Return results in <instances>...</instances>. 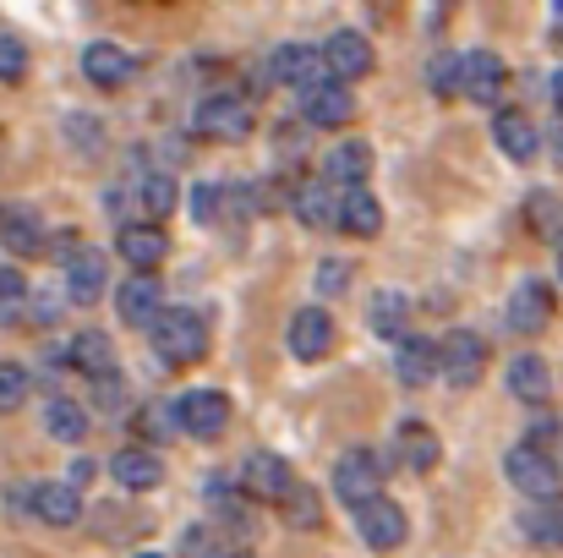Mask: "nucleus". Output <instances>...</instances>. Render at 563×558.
Returning <instances> with one entry per match:
<instances>
[{
	"label": "nucleus",
	"instance_id": "obj_16",
	"mask_svg": "<svg viewBox=\"0 0 563 558\" xmlns=\"http://www.w3.org/2000/svg\"><path fill=\"white\" fill-rule=\"evenodd\" d=\"M493 143H498L504 160H515V165H531V160L542 154V132H537V121L520 116V110H498V116H493Z\"/></svg>",
	"mask_w": 563,
	"mask_h": 558
},
{
	"label": "nucleus",
	"instance_id": "obj_30",
	"mask_svg": "<svg viewBox=\"0 0 563 558\" xmlns=\"http://www.w3.org/2000/svg\"><path fill=\"white\" fill-rule=\"evenodd\" d=\"M88 411L77 405V400H66V394H55L49 405H44V433L55 438V444H82L88 438Z\"/></svg>",
	"mask_w": 563,
	"mask_h": 558
},
{
	"label": "nucleus",
	"instance_id": "obj_36",
	"mask_svg": "<svg viewBox=\"0 0 563 558\" xmlns=\"http://www.w3.org/2000/svg\"><path fill=\"white\" fill-rule=\"evenodd\" d=\"M27 389H33L27 368H16V362H0V411H5V416L27 405Z\"/></svg>",
	"mask_w": 563,
	"mask_h": 558
},
{
	"label": "nucleus",
	"instance_id": "obj_48",
	"mask_svg": "<svg viewBox=\"0 0 563 558\" xmlns=\"http://www.w3.org/2000/svg\"><path fill=\"white\" fill-rule=\"evenodd\" d=\"M553 241H559V247H553V252H559V274H563V230H559V236H553Z\"/></svg>",
	"mask_w": 563,
	"mask_h": 558
},
{
	"label": "nucleus",
	"instance_id": "obj_25",
	"mask_svg": "<svg viewBox=\"0 0 563 558\" xmlns=\"http://www.w3.org/2000/svg\"><path fill=\"white\" fill-rule=\"evenodd\" d=\"M394 455H399L410 471H432L443 449H438V433H432L427 422L405 416V422H399V433H394Z\"/></svg>",
	"mask_w": 563,
	"mask_h": 558
},
{
	"label": "nucleus",
	"instance_id": "obj_41",
	"mask_svg": "<svg viewBox=\"0 0 563 558\" xmlns=\"http://www.w3.org/2000/svg\"><path fill=\"white\" fill-rule=\"evenodd\" d=\"M285 504H290V526H301V532L323 521V515H318V499H312L307 488H290V493H285Z\"/></svg>",
	"mask_w": 563,
	"mask_h": 558
},
{
	"label": "nucleus",
	"instance_id": "obj_38",
	"mask_svg": "<svg viewBox=\"0 0 563 558\" xmlns=\"http://www.w3.org/2000/svg\"><path fill=\"white\" fill-rule=\"evenodd\" d=\"M356 280V269L351 263H340V258H329V263H318V274H312V291L318 296H345V285Z\"/></svg>",
	"mask_w": 563,
	"mask_h": 558
},
{
	"label": "nucleus",
	"instance_id": "obj_15",
	"mask_svg": "<svg viewBox=\"0 0 563 558\" xmlns=\"http://www.w3.org/2000/svg\"><path fill=\"white\" fill-rule=\"evenodd\" d=\"M115 252H121L132 269H159V263H165V252H170V236H165V225H159V219H132V225H121Z\"/></svg>",
	"mask_w": 563,
	"mask_h": 558
},
{
	"label": "nucleus",
	"instance_id": "obj_37",
	"mask_svg": "<svg viewBox=\"0 0 563 558\" xmlns=\"http://www.w3.org/2000/svg\"><path fill=\"white\" fill-rule=\"evenodd\" d=\"M66 138H71L82 154H99V149H104V127H99L93 116H82V110L66 116Z\"/></svg>",
	"mask_w": 563,
	"mask_h": 558
},
{
	"label": "nucleus",
	"instance_id": "obj_7",
	"mask_svg": "<svg viewBox=\"0 0 563 558\" xmlns=\"http://www.w3.org/2000/svg\"><path fill=\"white\" fill-rule=\"evenodd\" d=\"M301 116L307 127H345L356 116V99H351V83L345 77H318L312 88H301Z\"/></svg>",
	"mask_w": 563,
	"mask_h": 558
},
{
	"label": "nucleus",
	"instance_id": "obj_31",
	"mask_svg": "<svg viewBox=\"0 0 563 558\" xmlns=\"http://www.w3.org/2000/svg\"><path fill=\"white\" fill-rule=\"evenodd\" d=\"M323 176L334 186H367V176H373V149L367 143H340L323 160Z\"/></svg>",
	"mask_w": 563,
	"mask_h": 558
},
{
	"label": "nucleus",
	"instance_id": "obj_32",
	"mask_svg": "<svg viewBox=\"0 0 563 558\" xmlns=\"http://www.w3.org/2000/svg\"><path fill=\"white\" fill-rule=\"evenodd\" d=\"M520 532H526L531 543H542V548H563V499L559 493H553V499H531Z\"/></svg>",
	"mask_w": 563,
	"mask_h": 558
},
{
	"label": "nucleus",
	"instance_id": "obj_14",
	"mask_svg": "<svg viewBox=\"0 0 563 558\" xmlns=\"http://www.w3.org/2000/svg\"><path fill=\"white\" fill-rule=\"evenodd\" d=\"M82 77H88L93 88L115 94V88H126V83L137 77V61H132V55H126L121 44L99 39V44H88V50H82Z\"/></svg>",
	"mask_w": 563,
	"mask_h": 558
},
{
	"label": "nucleus",
	"instance_id": "obj_35",
	"mask_svg": "<svg viewBox=\"0 0 563 558\" xmlns=\"http://www.w3.org/2000/svg\"><path fill=\"white\" fill-rule=\"evenodd\" d=\"M27 280H22V269H0V329H11L22 313H27Z\"/></svg>",
	"mask_w": 563,
	"mask_h": 558
},
{
	"label": "nucleus",
	"instance_id": "obj_12",
	"mask_svg": "<svg viewBox=\"0 0 563 558\" xmlns=\"http://www.w3.org/2000/svg\"><path fill=\"white\" fill-rule=\"evenodd\" d=\"M285 340H290V357H296V362H323V357L334 351V318H329L323 307H301V313L290 318Z\"/></svg>",
	"mask_w": 563,
	"mask_h": 558
},
{
	"label": "nucleus",
	"instance_id": "obj_18",
	"mask_svg": "<svg viewBox=\"0 0 563 558\" xmlns=\"http://www.w3.org/2000/svg\"><path fill=\"white\" fill-rule=\"evenodd\" d=\"M33 521L38 526H55V532H71L82 521V488L77 482H44L33 493Z\"/></svg>",
	"mask_w": 563,
	"mask_h": 558
},
{
	"label": "nucleus",
	"instance_id": "obj_8",
	"mask_svg": "<svg viewBox=\"0 0 563 558\" xmlns=\"http://www.w3.org/2000/svg\"><path fill=\"white\" fill-rule=\"evenodd\" d=\"M405 510L394 504V499H383V493H373V499H362L356 504V537L367 543V548H377V554H388V548H399L405 543Z\"/></svg>",
	"mask_w": 563,
	"mask_h": 558
},
{
	"label": "nucleus",
	"instance_id": "obj_29",
	"mask_svg": "<svg viewBox=\"0 0 563 558\" xmlns=\"http://www.w3.org/2000/svg\"><path fill=\"white\" fill-rule=\"evenodd\" d=\"M367 324H373V335L383 340H405L410 329V302H405V291H373V302H367Z\"/></svg>",
	"mask_w": 563,
	"mask_h": 558
},
{
	"label": "nucleus",
	"instance_id": "obj_27",
	"mask_svg": "<svg viewBox=\"0 0 563 558\" xmlns=\"http://www.w3.org/2000/svg\"><path fill=\"white\" fill-rule=\"evenodd\" d=\"M66 362L82 372V378H104V372H115V346H110V335H99V329H82V335H71V346H66Z\"/></svg>",
	"mask_w": 563,
	"mask_h": 558
},
{
	"label": "nucleus",
	"instance_id": "obj_3",
	"mask_svg": "<svg viewBox=\"0 0 563 558\" xmlns=\"http://www.w3.org/2000/svg\"><path fill=\"white\" fill-rule=\"evenodd\" d=\"M252 127L257 121H252V105L241 94H208L197 105V116H191V132L208 138V143H246Z\"/></svg>",
	"mask_w": 563,
	"mask_h": 558
},
{
	"label": "nucleus",
	"instance_id": "obj_19",
	"mask_svg": "<svg viewBox=\"0 0 563 558\" xmlns=\"http://www.w3.org/2000/svg\"><path fill=\"white\" fill-rule=\"evenodd\" d=\"M323 55H329V72L334 77H345V83H356V77H367L377 66V50L373 39H362L356 28H340L329 44H323Z\"/></svg>",
	"mask_w": 563,
	"mask_h": 558
},
{
	"label": "nucleus",
	"instance_id": "obj_43",
	"mask_svg": "<svg viewBox=\"0 0 563 558\" xmlns=\"http://www.w3.org/2000/svg\"><path fill=\"white\" fill-rule=\"evenodd\" d=\"M559 433H563L559 416H548V411H542V416H531V438H537V444H553Z\"/></svg>",
	"mask_w": 563,
	"mask_h": 558
},
{
	"label": "nucleus",
	"instance_id": "obj_2",
	"mask_svg": "<svg viewBox=\"0 0 563 558\" xmlns=\"http://www.w3.org/2000/svg\"><path fill=\"white\" fill-rule=\"evenodd\" d=\"M504 477H509V488L526 493V499H553L563 488V471H559V460H553V449L537 444V438H526V444H515V449L504 455Z\"/></svg>",
	"mask_w": 563,
	"mask_h": 558
},
{
	"label": "nucleus",
	"instance_id": "obj_22",
	"mask_svg": "<svg viewBox=\"0 0 563 558\" xmlns=\"http://www.w3.org/2000/svg\"><path fill=\"white\" fill-rule=\"evenodd\" d=\"M0 247H11L16 258H38L44 252V219L27 203H5L0 208Z\"/></svg>",
	"mask_w": 563,
	"mask_h": 558
},
{
	"label": "nucleus",
	"instance_id": "obj_24",
	"mask_svg": "<svg viewBox=\"0 0 563 558\" xmlns=\"http://www.w3.org/2000/svg\"><path fill=\"white\" fill-rule=\"evenodd\" d=\"M340 230L356 236V241H373L377 230H383V203H377L367 186H345V197H340Z\"/></svg>",
	"mask_w": 563,
	"mask_h": 558
},
{
	"label": "nucleus",
	"instance_id": "obj_9",
	"mask_svg": "<svg viewBox=\"0 0 563 558\" xmlns=\"http://www.w3.org/2000/svg\"><path fill=\"white\" fill-rule=\"evenodd\" d=\"M60 291H66L77 307L99 302V296L110 291V263H104V252H99V247H71V252H66V280H60Z\"/></svg>",
	"mask_w": 563,
	"mask_h": 558
},
{
	"label": "nucleus",
	"instance_id": "obj_10",
	"mask_svg": "<svg viewBox=\"0 0 563 558\" xmlns=\"http://www.w3.org/2000/svg\"><path fill=\"white\" fill-rule=\"evenodd\" d=\"M438 351H443V378H449L454 389H471V383L487 372V340H482L476 329H449Z\"/></svg>",
	"mask_w": 563,
	"mask_h": 558
},
{
	"label": "nucleus",
	"instance_id": "obj_34",
	"mask_svg": "<svg viewBox=\"0 0 563 558\" xmlns=\"http://www.w3.org/2000/svg\"><path fill=\"white\" fill-rule=\"evenodd\" d=\"M427 88H432L438 99L465 94V55H432V66H427Z\"/></svg>",
	"mask_w": 563,
	"mask_h": 558
},
{
	"label": "nucleus",
	"instance_id": "obj_5",
	"mask_svg": "<svg viewBox=\"0 0 563 558\" xmlns=\"http://www.w3.org/2000/svg\"><path fill=\"white\" fill-rule=\"evenodd\" d=\"M176 416H181V433L197 438V444H213L224 427H230V394L219 389H187L176 400Z\"/></svg>",
	"mask_w": 563,
	"mask_h": 558
},
{
	"label": "nucleus",
	"instance_id": "obj_6",
	"mask_svg": "<svg viewBox=\"0 0 563 558\" xmlns=\"http://www.w3.org/2000/svg\"><path fill=\"white\" fill-rule=\"evenodd\" d=\"M115 313H121V324L126 329H154V318L165 313V285H159V274L154 269H137L121 291H115Z\"/></svg>",
	"mask_w": 563,
	"mask_h": 558
},
{
	"label": "nucleus",
	"instance_id": "obj_13",
	"mask_svg": "<svg viewBox=\"0 0 563 558\" xmlns=\"http://www.w3.org/2000/svg\"><path fill=\"white\" fill-rule=\"evenodd\" d=\"M290 488H296V477H290V466H285L279 455H246V466H241V493H246V499H257V504H285Z\"/></svg>",
	"mask_w": 563,
	"mask_h": 558
},
{
	"label": "nucleus",
	"instance_id": "obj_21",
	"mask_svg": "<svg viewBox=\"0 0 563 558\" xmlns=\"http://www.w3.org/2000/svg\"><path fill=\"white\" fill-rule=\"evenodd\" d=\"M268 77L274 83H290V88H312L318 77H329V55H318L307 44H279L274 61H268Z\"/></svg>",
	"mask_w": 563,
	"mask_h": 558
},
{
	"label": "nucleus",
	"instance_id": "obj_42",
	"mask_svg": "<svg viewBox=\"0 0 563 558\" xmlns=\"http://www.w3.org/2000/svg\"><path fill=\"white\" fill-rule=\"evenodd\" d=\"M219 197H224V186H191V219H202V225H208V219H213V214H219Z\"/></svg>",
	"mask_w": 563,
	"mask_h": 558
},
{
	"label": "nucleus",
	"instance_id": "obj_47",
	"mask_svg": "<svg viewBox=\"0 0 563 558\" xmlns=\"http://www.w3.org/2000/svg\"><path fill=\"white\" fill-rule=\"evenodd\" d=\"M553 105H559V116H563V66L553 72Z\"/></svg>",
	"mask_w": 563,
	"mask_h": 558
},
{
	"label": "nucleus",
	"instance_id": "obj_11",
	"mask_svg": "<svg viewBox=\"0 0 563 558\" xmlns=\"http://www.w3.org/2000/svg\"><path fill=\"white\" fill-rule=\"evenodd\" d=\"M553 285L548 280H520L515 291H509V329L515 335H542L548 324H553Z\"/></svg>",
	"mask_w": 563,
	"mask_h": 558
},
{
	"label": "nucleus",
	"instance_id": "obj_39",
	"mask_svg": "<svg viewBox=\"0 0 563 558\" xmlns=\"http://www.w3.org/2000/svg\"><path fill=\"white\" fill-rule=\"evenodd\" d=\"M27 77V44L0 33V83H22Z\"/></svg>",
	"mask_w": 563,
	"mask_h": 558
},
{
	"label": "nucleus",
	"instance_id": "obj_40",
	"mask_svg": "<svg viewBox=\"0 0 563 558\" xmlns=\"http://www.w3.org/2000/svg\"><path fill=\"white\" fill-rule=\"evenodd\" d=\"M526 214H531L537 230L559 236V197H553V192H531V208H526Z\"/></svg>",
	"mask_w": 563,
	"mask_h": 558
},
{
	"label": "nucleus",
	"instance_id": "obj_46",
	"mask_svg": "<svg viewBox=\"0 0 563 558\" xmlns=\"http://www.w3.org/2000/svg\"><path fill=\"white\" fill-rule=\"evenodd\" d=\"M93 477H99V466H93V460H71V471H66V482H77V488H88Z\"/></svg>",
	"mask_w": 563,
	"mask_h": 558
},
{
	"label": "nucleus",
	"instance_id": "obj_50",
	"mask_svg": "<svg viewBox=\"0 0 563 558\" xmlns=\"http://www.w3.org/2000/svg\"><path fill=\"white\" fill-rule=\"evenodd\" d=\"M553 6H559V11H563V0H553Z\"/></svg>",
	"mask_w": 563,
	"mask_h": 558
},
{
	"label": "nucleus",
	"instance_id": "obj_51",
	"mask_svg": "<svg viewBox=\"0 0 563 558\" xmlns=\"http://www.w3.org/2000/svg\"><path fill=\"white\" fill-rule=\"evenodd\" d=\"M443 6H454V0H443Z\"/></svg>",
	"mask_w": 563,
	"mask_h": 558
},
{
	"label": "nucleus",
	"instance_id": "obj_33",
	"mask_svg": "<svg viewBox=\"0 0 563 558\" xmlns=\"http://www.w3.org/2000/svg\"><path fill=\"white\" fill-rule=\"evenodd\" d=\"M132 197H137V208H143L148 219H165V214L181 203V186H176V176H165V171H148V176H137Z\"/></svg>",
	"mask_w": 563,
	"mask_h": 558
},
{
	"label": "nucleus",
	"instance_id": "obj_1",
	"mask_svg": "<svg viewBox=\"0 0 563 558\" xmlns=\"http://www.w3.org/2000/svg\"><path fill=\"white\" fill-rule=\"evenodd\" d=\"M148 340H154L159 362H170V368H197V362L208 357V324H202L191 307H165V313L154 318Z\"/></svg>",
	"mask_w": 563,
	"mask_h": 558
},
{
	"label": "nucleus",
	"instance_id": "obj_20",
	"mask_svg": "<svg viewBox=\"0 0 563 558\" xmlns=\"http://www.w3.org/2000/svg\"><path fill=\"white\" fill-rule=\"evenodd\" d=\"M394 372H399V383H410V389H427L432 378H443V351H438L432 340H416V335H405V340H394Z\"/></svg>",
	"mask_w": 563,
	"mask_h": 558
},
{
	"label": "nucleus",
	"instance_id": "obj_23",
	"mask_svg": "<svg viewBox=\"0 0 563 558\" xmlns=\"http://www.w3.org/2000/svg\"><path fill=\"white\" fill-rule=\"evenodd\" d=\"M504 83H509V66L493 50H471L465 55V99H476V105L493 110V99L504 94Z\"/></svg>",
	"mask_w": 563,
	"mask_h": 558
},
{
	"label": "nucleus",
	"instance_id": "obj_4",
	"mask_svg": "<svg viewBox=\"0 0 563 558\" xmlns=\"http://www.w3.org/2000/svg\"><path fill=\"white\" fill-rule=\"evenodd\" d=\"M383 482H388V466H383L377 449H345L340 466H334V493H340L351 510H356L362 499L383 493Z\"/></svg>",
	"mask_w": 563,
	"mask_h": 558
},
{
	"label": "nucleus",
	"instance_id": "obj_45",
	"mask_svg": "<svg viewBox=\"0 0 563 558\" xmlns=\"http://www.w3.org/2000/svg\"><path fill=\"white\" fill-rule=\"evenodd\" d=\"M66 302H71V296H66ZM66 302H60V296H44V302H38V313H33V318H38V324H44V329H49V324H55V318H60V313H66Z\"/></svg>",
	"mask_w": 563,
	"mask_h": 558
},
{
	"label": "nucleus",
	"instance_id": "obj_17",
	"mask_svg": "<svg viewBox=\"0 0 563 558\" xmlns=\"http://www.w3.org/2000/svg\"><path fill=\"white\" fill-rule=\"evenodd\" d=\"M110 477H115L126 493H154V488L165 482V460H159V449L126 444V449L110 460Z\"/></svg>",
	"mask_w": 563,
	"mask_h": 558
},
{
	"label": "nucleus",
	"instance_id": "obj_49",
	"mask_svg": "<svg viewBox=\"0 0 563 558\" xmlns=\"http://www.w3.org/2000/svg\"><path fill=\"white\" fill-rule=\"evenodd\" d=\"M553 154H559V165H563V132H559V138H553Z\"/></svg>",
	"mask_w": 563,
	"mask_h": 558
},
{
	"label": "nucleus",
	"instance_id": "obj_26",
	"mask_svg": "<svg viewBox=\"0 0 563 558\" xmlns=\"http://www.w3.org/2000/svg\"><path fill=\"white\" fill-rule=\"evenodd\" d=\"M290 208H296V219H301L307 230H329V225H340V197H334L323 182H301L296 192H290Z\"/></svg>",
	"mask_w": 563,
	"mask_h": 558
},
{
	"label": "nucleus",
	"instance_id": "obj_28",
	"mask_svg": "<svg viewBox=\"0 0 563 558\" xmlns=\"http://www.w3.org/2000/svg\"><path fill=\"white\" fill-rule=\"evenodd\" d=\"M509 394L526 400V405H542V400L553 394V372H548V362L531 357V351L515 357V362H509Z\"/></svg>",
	"mask_w": 563,
	"mask_h": 558
},
{
	"label": "nucleus",
	"instance_id": "obj_44",
	"mask_svg": "<svg viewBox=\"0 0 563 558\" xmlns=\"http://www.w3.org/2000/svg\"><path fill=\"white\" fill-rule=\"evenodd\" d=\"M33 493H38V488H22V482H16V488H5V510H16V515H33Z\"/></svg>",
	"mask_w": 563,
	"mask_h": 558
}]
</instances>
